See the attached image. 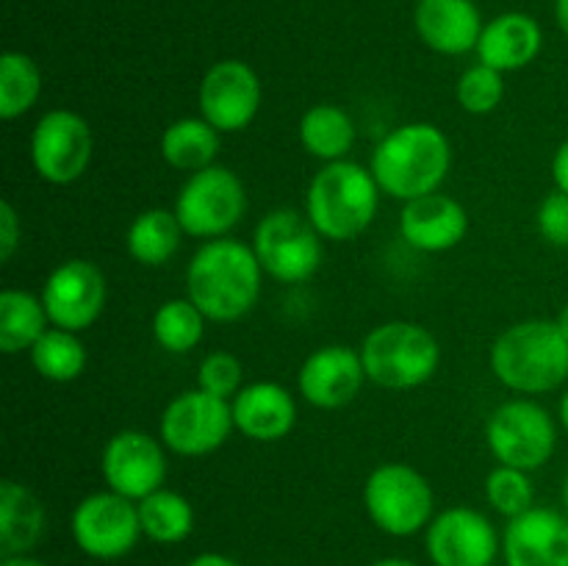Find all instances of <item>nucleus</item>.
<instances>
[{
	"label": "nucleus",
	"mask_w": 568,
	"mask_h": 566,
	"mask_svg": "<svg viewBox=\"0 0 568 566\" xmlns=\"http://www.w3.org/2000/svg\"><path fill=\"white\" fill-rule=\"evenodd\" d=\"M264 277L250 244L231 236L211 239L189 259L186 297L209 322L231 325L258 305Z\"/></svg>",
	"instance_id": "f257e3e1"
},
{
	"label": "nucleus",
	"mask_w": 568,
	"mask_h": 566,
	"mask_svg": "<svg viewBox=\"0 0 568 566\" xmlns=\"http://www.w3.org/2000/svg\"><path fill=\"white\" fill-rule=\"evenodd\" d=\"M453 166V142L433 122H405L375 144L369 170L386 198L408 203L442 192Z\"/></svg>",
	"instance_id": "f03ea898"
},
{
	"label": "nucleus",
	"mask_w": 568,
	"mask_h": 566,
	"mask_svg": "<svg viewBox=\"0 0 568 566\" xmlns=\"http://www.w3.org/2000/svg\"><path fill=\"white\" fill-rule=\"evenodd\" d=\"M488 366L521 397L549 394L568 381V338L555 320H521L494 338Z\"/></svg>",
	"instance_id": "7ed1b4c3"
},
{
	"label": "nucleus",
	"mask_w": 568,
	"mask_h": 566,
	"mask_svg": "<svg viewBox=\"0 0 568 566\" xmlns=\"http://www.w3.org/2000/svg\"><path fill=\"white\" fill-rule=\"evenodd\" d=\"M381 194L369 166L349 159L331 161L311 178L305 192V216L325 242H353L375 222Z\"/></svg>",
	"instance_id": "20e7f679"
},
{
	"label": "nucleus",
	"mask_w": 568,
	"mask_h": 566,
	"mask_svg": "<svg viewBox=\"0 0 568 566\" xmlns=\"http://www.w3.org/2000/svg\"><path fill=\"white\" fill-rule=\"evenodd\" d=\"M366 381L386 392H410L430 381L442 366V344L422 322L388 320L361 342Z\"/></svg>",
	"instance_id": "39448f33"
},
{
	"label": "nucleus",
	"mask_w": 568,
	"mask_h": 566,
	"mask_svg": "<svg viewBox=\"0 0 568 566\" xmlns=\"http://www.w3.org/2000/svg\"><path fill=\"white\" fill-rule=\"evenodd\" d=\"M364 508L372 525L394 538L427 530L436 516V492L416 466L386 461L364 483Z\"/></svg>",
	"instance_id": "423d86ee"
},
{
	"label": "nucleus",
	"mask_w": 568,
	"mask_h": 566,
	"mask_svg": "<svg viewBox=\"0 0 568 566\" xmlns=\"http://www.w3.org/2000/svg\"><path fill=\"white\" fill-rule=\"evenodd\" d=\"M172 211L186 236L200 242L225 239L247 214V189L231 166L211 164L186 175Z\"/></svg>",
	"instance_id": "0eeeda50"
},
{
	"label": "nucleus",
	"mask_w": 568,
	"mask_h": 566,
	"mask_svg": "<svg viewBox=\"0 0 568 566\" xmlns=\"http://www.w3.org/2000/svg\"><path fill=\"white\" fill-rule=\"evenodd\" d=\"M322 242L325 239L316 233L305 211L275 209L258 220L250 247L266 277L283 286H297L320 272L325 259Z\"/></svg>",
	"instance_id": "6e6552de"
},
{
	"label": "nucleus",
	"mask_w": 568,
	"mask_h": 566,
	"mask_svg": "<svg viewBox=\"0 0 568 566\" xmlns=\"http://www.w3.org/2000/svg\"><path fill=\"white\" fill-rule=\"evenodd\" d=\"M486 444L497 464L536 472L558 449L555 416L532 397L505 400L486 422Z\"/></svg>",
	"instance_id": "1a4fd4ad"
},
{
	"label": "nucleus",
	"mask_w": 568,
	"mask_h": 566,
	"mask_svg": "<svg viewBox=\"0 0 568 566\" xmlns=\"http://www.w3.org/2000/svg\"><path fill=\"white\" fill-rule=\"evenodd\" d=\"M236 431L231 400L214 397L203 388H189L172 397L161 411L159 438L172 455L203 458L216 453Z\"/></svg>",
	"instance_id": "9d476101"
},
{
	"label": "nucleus",
	"mask_w": 568,
	"mask_h": 566,
	"mask_svg": "<svg viewBox=\"0 0 568 566\" xmlns=\"http://www.w3.org/2000/svg\"><path fill=\"white\" fill-rule=\"evenodd\" d=\"M94 159L92 125L72 109H50L31 131L33 172L50 186L81 181Z\"/></svg>",
	"instance_id": "9b49d317"
},
{
	"label": "nucleus",
	"mask_w": 568,
	"mask_h": 566,
	"mask_svg": "<svg viewBox=\"0 0 568 566\" xmlns=\"http://www.w3.org/2000/svg\"><path fill=\"white\" fill-rule=\"evenodd\" d=\"M70 533L75 547L94 560H120L142 542L139 505L114 492L87 494L72 508Z\"/></svg>",
	"instance_id": "f8f14e48"
},
{
	"label": "nucleus",
	"mask_w": 568,
	"mask_h": 566,
	"mask_svg": "<svg viewBox=\"0 0 568 566\" xmlns=\"http://www.w3.org/2000/svg\"><path fill=\"white\" fill-rule=\"evenodd\" d=\"M425 549L433 566H494L503 555V533L483 511L449 505L427 525Z\"/></svg>",
	"instance_id": "ddd939ff"
},
{
	"label": "nucleus",
	"mask_w": 568,
	"mask_h": 566,
	"mask_svg": "<svg viewBox=\"0 0 568 566\" xmlns=\"http://www.w3.org/2000/svg\"><path fill=\"white\" fill-rule=\"evenodd\" d=\"M39 297L48 311L50 325L83 333L103 316L109 303V281L94 261L67 259L50 270Z\"/></svg>",
	"instance_id": "4468645a"
},
{
	"label": "nucleus",
	"mask_w": 568,
	"mask_h": 566,
	"mask_svg": "<svg viewBox=\"0 0 568 566\" xmlns=\"http://www.w3.org/2000/svg\"><path fill=\"white\" fill-rule=\"evenodd\" d=\"M197 103L200 117L225 137L253 125L264 103V87L258 72L247 61L222 59L205 70L197 89Z\"/></svg>",
	"instance_id": "2eb2a0df"
},
{
	"label": "nucleus",
	"mask_w": 568,
	"mask_h": 566,
	"mask_svg": "<svg viewBox=\"0 0 568 566\" xmlns=\"http://www.w3.org/2000/svg\"><path fill=\"white\" fill-rule=\"evenodd\" d=\"M166 453L170 449L153 433H114L100 453V475H103L105 488L133 499V503L150 497L153 492L164 488L166 469H170Z\"/></svg>",
	"instance_id": "dca6fc26"
},
{
	"label": "nucleus",
	"mask_w": 568,
	"mask_h": 566,
	"mask_svg": "<svg viewBox=\"0 0 568 566\" xmlns=\"http://www.w3.org/2000/svg\"><path fill=\"white\" fill-rule=\"evenodd\" d=\"M366 383L361 350L349 344H322L305 355L297 372V392L320 411H336L353 403Z\"/></svg>",
	"instance_id": "f3484780"
},
{
	"label": "nucleus",
	"mask_w": 568,
	"mask_h": 566,
	"mask_svg": "<svg viewBox=\"0 0 568 566\" xmlns=\"http://www.w3.org/2000/svg\"><path fill=\"white\" fill-rule=\"evenodd\" d=\"M505 566H568V514L532 505L503 530Z\"/></svg>",
	"instance_id": "a211bd4d"
},
{
	"label": "nucleus",
	"mask_w": 568,
	"mask_h": 566,
	"mask_svg": "<svg viewBox=\"0 0 568 566\" xmlns=\"http://www.w3.org/2000/svg\"><path fill=\"white\" fill-rule=\"evenodd\" d=\"M469 233V211L453 194L433 192L403 203L399 211V236L419 253H447Z\"/></svg>",
	"instance_id": "6ab92c4d"
},
{
	"label": "nucleus",
	"mask_w": 568,
	"mask_h": 566,
	"mask_svg": "<svg viewBox=\"0 0 568 566\" xmlns=\"http://www.w3.org/2000/svg\"><path fill=\"white\" fill-rule=\"evenodd\" d=\"M233 425L258 444L283 442L297 425V400L283 383L253 381L231 400Z\"/></svg>",
	"instance_id": "aec40b11"
},
{
	"label": "nucleus",
	"mask_w": 568,
	"mask_h": 566,
	"mask_svg": "<svg viewBox=\"0 0 568 566\" xmlns=\"http://www.w3.org/2000/svg\"><path fill=\"white\" fill-rule=\"evenodd\" d=\"M483 17L475 0H419L414 28L422 42L442 55H466L477 50Z\"/></svg>",
	"instance_id": "412c9836"
},
{
	"label": "nucleus",
	"mask_w": 568,
	"mask_h": 566,
	"mask_svg": "<svg viewBox=\"0 0 568 566\" xmlns=\"http://www.w3.org/2000/svg\"><path fill=\"white\" fill-rule=\"evenodd\" d=\"M544 48V31L538 20L525 11H505L483 26L477 42V61L505 72H516L530 67Z\"/></svg>",
	"instance_id": "4be33fe9"
},
{
	"label": "nucleus",
	"mask_w": 568,
	"mask_h": 566,
	"mask_svg": "<svg viewBox=\"0 0 568 566\" xmlns=\"http://www.w3.org/2000/svg\"><path fill=\"white\" fill-rule=\"evenodd\" d=\"M48 530V511L28 483L0 481V555H31Z\"/></svg>",
	"instance_id": "5701e85b"
},
{
	"label": "nucleus",
	"mask_w": 568,
	"mask_h": 566,
	"mask_svg": "<svg viewBox=\"0 0 568 566\" xmlns=\"http://www.w3.org/2000/svg\"><path fill=\"white\" fill-rule=\"evenodd\" d=\"M300 144L311 159H320L322 164L344 161L355 148L358 128L347 109L336 103H316L300 117L297 125Z\"/></svg>",
	"instance_id": "b1692460"
},
{
	"label": "nucleus",
	"mask_w": 568,
	"mask_h": 566,
	"mask_svg": "<svg viewBox=\"0 0 568 566\" xmlns=\"http://www.w3.org/2000/svg\"><path fill=\"white\" fill-rule=\"evenodd\" d=\"M220 148L222 133L200 114L181 117V120L170 122L161 133V159H164V164L178 172H186V175L216 164Z\"/></svg>",
	"instance_id": "393cba45"
},
{
	"label": "nucleus",
	"mask_w": 568,
	"mask_h": 566,
	"mask_svg": "<svg viewBox=\"0 0 568 566\" xmlns=\"http://www.w3.org/2000/svg\"><path fill=\"white\" fill-rule=\"evenodd\" d=\"M183 228L172 209H144L133 216L125 233V250L136 264L164 266L175 259L183 242Z\"/></svg>",
	"instance_id": "a878e982"
},
{
	"label": "nucleus",
	"mask_w": 568,
	"mask_h": 566,
	"mask_svg": "<svg viewBox=\"0 0 568 566\" xmlns=\"http://www.w3.org/2000/svg\"><path fill=\"white\" fill-rule=\"evenodd\" d=\"M48 327L50 316L39 294L26 292V289L0 292V350L6 355L31 353Z\"/></svg>",
	"instance_id": "bb28decb"
},
{
	"label": "nucleus",
	"mask_w": 568,
	"mask_h": 566,
	"mask_svg": "<svg viewBox=\"0 0 568 566\" xmlns=\"http://www.w3.org/2000/svg\"><path fill=\"white\" fill-rule=\"evenodd\" d=\"M139 522H142V536L148 542L172 547L192 536L194 530V505L189 497L172 488H159L150 497L139 499Z\"/></svg>",
	"instance_id": "cd10ccee"
},
{
	"label": "nucleus",
	"mask_w": 568,
	"mask_h": 566,
	"mask_svg": "<svg viewBox=\"0 0 568 566\" xmlns=\"http://www.w3.org/2000/svg\"><path fill=\"white\" fill-rule=\"evenodd\" d=\"M31 366L50 383H72L87 372L89 353L81 333L50 325L44 336L31 347Z\"/></svg>",
	"instance_id": "c85d7f7f"
},
{
	"label": "nucleus",
	"mask_w": 568,
	"mask_h": 566,
	"mask_svg": "<svg viewBox=\"0 0 568 566\" xmlns=\"http://www.w3.org/2000/svg\"><path fill=\"white\" fill-rule=\"evenodd\" d=\"M42 70L22 50L0 55V117L14 122L26 117L42 98Z\"/></svg>",
	"instance_id": "c756f323"
},
{
	"label": "nucleus",
	"mask_w": 568,
	"mask_h": 566,
	"mask_svg": "<svg viewBox=\"0 0 568 566\" xmlns=\"http://www.w3.org/2000/svg\"><path fill=\"white\" fill-rule=\"evenodd\" d=\"M205 316L189 297H170L155 309L153 338L161 350L172 355H186L197 350L205 336Z\"/></svg>",
	"instance_id": "7c9ffc66"
},
{
	"label": "nucleus",
	"mask_w": 568,
	"mask_h": 566,
	"mask_svg": "<svg viewBox=\"0 0 568 566\" xmlns=\"http://www.w3.org/2000/svg\"><path fill=\"white\" fill-rule=\"evenodd\" d=\"M486 499L505 519L521 516L536 505V486L530 481V472L497 464L486 475Z\"/></svg>",
	"instance_id": "2f4dec72"
},
{
	"label": "nucleus",
	"mask_w": 568,
	"mask_h": 566,
	"mask_svg": "<svg viewBox=\"0 0 568 566\" xmlns=\"http://www.w3.org/2000/svg\"><path fill=\"white\" fill-rule=\"evenodd\" d=\"M455 100L466 114H491L503 105L505 100V75L494 67L471 64L460 72L458 83H455Z\"/></svg>",
	"instance_id": "473e14b6"
},
{
	"label": "nucleus",
	"mask_w": 568,
	"mask_h": 566,
	"mask_svg": "<svg viewBox=\"0 0 568 566\" xmlns=\"http://www.w3.org/2000/svg\"><path fill=\"white\" fill-rule=\"evenodd\" d=\"M244 386H247L244 383V364L236 353L214 350L200 361L197 388H203V392L222 400H233Z\"/></svg>",
	"instance_id": "72a5a7b5"
},
{
	"label": "nucleus",
	"mask_w": 568,
	"mask_h": 566,
	"mask_svg": "<svg viewBox=\"0 0 568 566\" xmlns=\"http://www.w3.org/2000/svg\"><path fill=\"white\" fill-rule=\"evenodd\" d=\"M536 228L544 242L568 247V194L555 189L541 200L536 211Z\"/></svg>",
	"instance_id": "f704fd0d"
},
{
	"label": "nucleus",
	"mask_w": 568,
	"mask_h": 566,
	"mask_svg": "<svg viewBox=\"0 0 568 566\" xmlns=\"http://www.w3.org/2000/svg\"><path fill=\"white\" fill-rule=\"evenodd\" d=\"M22 242V220L9 200L0 203V261L9 264Z\"/></svg>",
	"instance_id": "c9c22d12"
},
{
	"label": "nucleus",
	"mask_w": 568,
	"mask_h": 566,
	"mask_svg": "<svg viewBox=\"0 0 568 566\" xmlns=\"http://www.w3.org/2000/svg\"><path fill=\"white\" fill-rule=\"evenodd\" d=\"M552 181L555 189L568 194V137L558 144V150L552 155Z\"/></svg>",
	"instance_id": "e433bc0d"
},
{
	"label": "nucleus",
	"mask_w": 568,
	"mask_h": 566,
	"mask_svg": "<svg viewBox=\"0 0 568 566\" xmlns=\"http://www.w3.org/2000/svg\"><path fill=\"white\" fill-rule=\"evenodd\" d=\"M186 566H242L236 558H231V555L225 553H214V549H209V553H197L192 560H189Z\"/></svg>",
	"instance_id": "4c0bfd02"
},
{
	"label": "nucleus",
	"mask_w": 568,
	"mask_h": 566,
	"mask_svg": "<svg viewBox=\"0 0 568 566\" xmlns=\"http://www.w3.org/2000/svg\"><path fill=\"white\" fill-rule=\"evenodd\" d=\"M0 566H50V564H44V560L37 558V555H3V558H0Z\"/></svg>",
	"instance_id": "58836bf2"
},
{
	"label": "nucleus",
	"mask_w": 568,
	"mask_h": 566,
	"mask_svg": "<svg viewBox=\"0 0 568 566\" xmlns=\"http://www.w3.org/2000/svg\"><path fill=\"white\" fill-rule=\"evenodd\" d=\"M555 20H558L560 31L568 37V0H555Z\"/></svg>",
	"instance_id": "ea45409f"
},
{
	"label": "nucleus",
	"mask_w": 568,
	"mask_h": 566,
	"mask_svg": "<svg viewBox=\"0 0 568 566\" xmlns=\"http://www.w3.org/2000/svg\"><path fill=\"white\" fill-rule=\"evenodd\" d=\"M369 566H419V564L410 558H399V555H388V558H377L375 564H369Z\"/></svg>",
	"instance_id": "a19ab883"
},
{
	"label": "nucleus",
	"mask_w": 568,
	"mask_h": 566,
	"mask_svg": "<svg viewBox=\"0 0 568 566\" xmlns=\"http://www.w3.org/2000/svg\"><path fill=\"white\" fill-rule=\"evenodd\" d=\"M558 422L560 427L568 433V388L564 394H560V403H558Z\"/></svg>",
	"instance_id": "79ce46f5"
},
{
	"label": "nucleus",
	"mask_w": 568,
	"mask_h": 566,
	"mask_svg": "<svg viewBox=\"0 0 568 566\" xmlns=\"http://www.w3.org/2000/svg\"><path fill=\"white\" fill-rule=\"evenodd\" d=\"M555 322H558L560 333H564V336L568 338V303L564 305V309H560V311H558V316H555Z\"/></svg>",
	"instance_id": "37998d69"
},
{
	"label": "nucleus",
	"mask_w": 568,
	"mask_h": 566,
	"mask_svg": "<svg viewBox=\"0 0 568 566\" xmlns=\"http://www.w3.org/2000/svg\"><path fill=\"white\" fill-rule=\"evenodd\" d=\"M564 505H566V514H568V472H566V481H564Z\"/></svg>",
	"instance_id": "c03bdc74"
}]
</instances>
